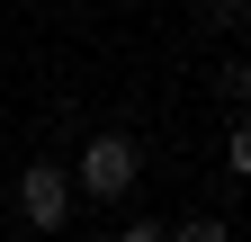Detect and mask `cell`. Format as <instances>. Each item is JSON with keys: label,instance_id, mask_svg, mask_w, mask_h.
<instances>
[{"label": "cell", "instance_id": "cell-6", "mask_svg": "<svg viewBox=\"0 0 251 242\" xmlns=\"http://www.w3.org/2000/svg\"><path fill=\"white\" fill-rule=\"evenodd\" d=\"M242 9H251V0H242Z\"/></svg>", "mask_w": 251, "mask_h": 242}, {"label": "cell", "instance_id": "cell-4", "mask_svg": "<svg viewBox=\"0 0 251 242\" xmlns=\"http://www.w3.org/2000/svg\"><path fill=\"white\" fill-rule=\"evenodd\" d=\"M225 162H233V170L251 179V126H233V135H225Z\"/></svg>", "mask_w": 251, "mask_h": 242}, {"label": "cell", "instance_id": "cell-2", "mask_svg": "<svg viewBox=\"0 0 251 242\" xmlns=\"http://www.w3.org/2000/svg\"><path fill=\"white\" fill-rule=\"evenodd\" d=\"M18 216L36 233H54L63 216H72V170H63V162H27L18 170Z\"/></svg>", "mask_w": 251, "mask_h": 242}, {"label": "cell", "instance_id": "cell-3", "mask_svg": "<svg viewBox=\"0 0 251 242\" xmlns=\"http://www.w3.org/2000/svg\"><path fill=\"white\" fill-rule=\"evenodd\" d=\"M162 242H225V216H188V224L162 233Z\"/></svg>", "mask_w": 251, "mask_h": 242}, {"label": "cell", "instance_id": "cell-5", "mask_svg": "<svg viewBox=\"0 0 251 242\" xmlns=\"http://www.w3.org/2000/svg\"><path fill=\"white\" fill-rule=\"evenodd\" d=\"M108 242H162V233H152V224H126V233H108Z\"/></svg>", "mask_w": 251, "mask_h": 242}, {"label": "cell", "instance_id": "cell-1", "mask_svg": "<svg viewBox=\"0 0 251 242\" xmlns=\"http://www.w3.org/2000/svg\"><path fill=\"white\" fill-rule=\"evenodd\" d=\"M135 189V135H90L81 144V197H126Z\"/></svg>", "mask_w": 251, "mask_h": 242}]
</instances>
